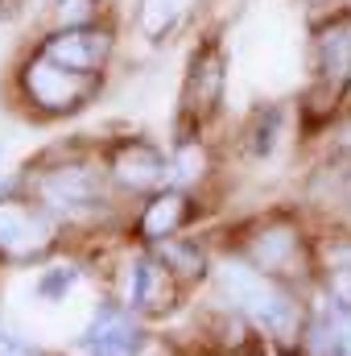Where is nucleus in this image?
<instances>
[{
	"instance_id": "1",
	"label": "nucleus",
	"mask_w": 351,
	"mask_h": 356,
	"mask_svg": "<svg viewBox=\"0 0 351 356\" xmlns=\"http://www.w3.org/2000/svg\"><path fill=\"white\" fill-rule=\"evenodd\" d=\"M215 286H219V294H223L228 307H236V311H244L248 319H257L273 340L289 344V340L298 336V323H302L298 302H293L281 286H273L257 261L223 257V261L215 266Z\"/></svg>"
},
{
	"instance_id": "2",
	"label": "nucleus",
	"mask_w": 351,
	"mask_h": 356,
	"mask_svg": "<svg viewBox=\"0 0 351 356\" xmlns=\"http://www.w3.org/2000/svg\"><path fill=\"white\" fill-rule=\"evenodd\" d=\"M37 199L50 216H91L103 207V178L87 162H67L37 178Z\"/></svg>"
},
{
	"instance_id": "3",
	"label": "nucleus",
	"mask_w": 351,
	"mask_h": 356,
	"mask_svg": "<svg viewBox=\"0 0 351 356\" xmlns=\"http://www.w3.org/2000/svg\"><path fill=\"white\" fill-rule=\"evenodd\" d=\"M50 241H54V224L42 207L21 199H0V257L33 261L50 249Z\"/></svg>"
},
{
	"instance_id": "4",
	"label": "nucleus",
	"mask_w": 351,
	"mask_h": 356,
	"mask_svg": "<svg viewBox=\"0 0 351 356\" xmlns=\"http://www.w3.org/2000/svg\"><path fill=\"white\" fill-rule=\"evenodd\" d=\"M178 302V273L157 253L137 257L124 277V307L137 315H166Z\"/></svg>"
},
{
	"instance_id": "5",
	"label": "nucleus",
	"mask_w": 351,
	"mask_h": 356,
	"mask_svg": "<svg viewBox=\"0 0 351 356\" xmlns=\"http://www.w3.org/2000/svg\"><path fill=\"white\" fill-rule=\"evenodd\" d=\"M25 91L46 112H71L87 99V83L79 79V71H71L54 58H37L25 67Z\"/></svg>"
},
{
	"instance_id": "6",
	"label": "nucleus",
	"mask_w": 351,
	"mask_h": 356,
	"mask_svg": "<svg viewBox=\"0 0 351 356\" xmlns=\"http://www.w3.org/2000/svg\"><path fill=\"white\" fill-rule=\"evenodd\" d=\"M112 178H116V186H124L132 195H157L174 178V166L149 141H128L112 154Z\"/></svg>"
},
{
	"instance_id": "7",
	"label": "nucleus",
	"mask_w": 351,
	"mask_h": 356,
	"mask_svg": "<svg viewBox=\"0 0 351 356\" xmlns=\"http://www.w3.org/2000/svg\"><path fill=\"white\" fill-rule=\"evenodd\" d=\"M79 344L87 356H141L145 336L128 315V307H99L91 315L87 332L79 336Z\"/></svg>"
},
{
	"instance_id": "8",
	"label": "nucleus",
	"mask_w": 351,
	"mask_h": 356,
	"mask_svg": "<svg viewBox=\"0 0 351 356\" xmlns=\"http://www.w3.org/2000/svg\"><path fill=\"white\" fill-rule=\"evenodd\" d=\"M112 54V38L95 29H62L46 42V58L71 67V71H99Z\"/></svg>"
},
{
	"instance_id": "9",
	"label": "nucleus",
	"mask_w": 351,
	"mask_h": 356,
	"mask_svg": "<svg viewBox=\"0 0 351 356\" xmlns=\"http://www.w3.org/2000/svg\"><path fill=\"white\" fill-rule=\"evenodd\" d=\"M190 220V199L182 191H157L149 207L141 211V236L145 241H166Z\"/></svg>"
},
{
	"instance_id": "10",
	"label": "nucleus",
	"mask_w": 351,
	"mask_h": 356,
	"mask_svg": "<svg viewBox=\"0 0 351 356\" xmlns=\"http://www.w3.org/2000/svg\"><path fill=\"white\" fill-rule=\"evenodd\" d=\"M314 54H318V71H323V79H327L331 88L343 83V79H351V21L327 25V29L318 33Z\"/></svg>"
},
{
	"instance_id": "11",
	"label": "nucleus",
	"mask_w": 351,
	"mask_h": 356,
	"mask_svg": "<svg viewBox=\"0 0 351 356\" xmlns=\"http://www.w3.org/2000/svg\"><path fill=\"white\" fill-rule=\"evenodd\" d=\"M219 95H223V58H219L215 46H207V50L194 58V67H190V99H194L203 112H211V108L219 104Z\"/></svg>"
},
{
	"instance_id": "12",
	"label": "nucleus",
	"mask_w": 351,
	"mask_h": 356,
	"mask_svg": "<svg viewBox=\"0 0 351 356\" xmlns=\"http://www.w3.org/2000/svg\"><path fill=\"white\" fill-rule=\"evenodd\" d=\"M153 245H157L153 253L178 273V282H190V277L198 282V277L207 273V257H203V249H198L194 241H170V236H166V241H153Z\"/></svg>"
},
{
	"instance_id": "13",
	"label": "nucleus",
	"mask_w": 351,
	"mask_h": 356,
	"mask_svg": "<svg viewBox=\"0 0 351 356\" xmlns=\"http://www.w3.org/2000/svg\"><path fill=\"white\" fill-rule=\"evenodd\" d=\"M293 253H298V236L289 232V228H264L261 236L252 241V261L268 273V269H281L293 261Z\"/></svg>"
},
{
	"instance_id": "14",
	"label": "nucleus",
	"mask_w": 351,
	"mask_h": 356,
	"mask_svg": "<svg viewBox=\"0 0 351 356\" xmlns=\"http://www.w3.org/2000/svg\"><path fill=\"white\" fill-rule=\"evenodd\" d=\"M186 8H190V0H141V25L149 38H162L182 21Z\"/></svg>"
},
{
	"instance_id": "15",
	"label": "nucleus",
	"mask_w": 351,
	"mask_h": 356,
	"mask_svg": "<svg viewBox=\"0 0 351 356\" xmlns=\"http://www.w3.org/2000/svg\"><path fill=\"white\" fill-rule=\"evenodd\" d=\"M99 13V0H54V25L58 29H87Z\"/></svg>"
},
{
	"instance_id": "16",
	"label": "nucleus",
	"mask_w": 351,
	"mask_h": 356,
	"mask_svg": "<svg viewBox=\"0 0 351 356\" xmlns=\"http://www.w3.org/2000/svg\"><path fill=\"white\" fill-rule=\"evenodd\" d=\"M75 277H79V269L75 266H58V269H50L42 282H37V294H46V298H67L71 294V286H75Z\"/></svg>"
},
{
	"instance_id": "17",
	"label": "nucleus",
	"mask_w": 351,
	"mask_h": 356,
	"mask_svg": "<svg viewBox=\"0 0 351 356\" xmlns=\"http://www.w3.org/2000/svg\"><path fill=\"white\" fill-rule=\"evenodd\" d=\"M277 129H281V112H273V108H268L261 120H257V133H252V154H257V158H268V154H273Z\"/></svg>"
},
{
	"instance_id": "18",
	"label": "nucleus",
	"mask_w": 351,
	"mask_h": 356,
	"mask_svg": "<svg viewBox=\"0 0 351 356\" xmlns=\"http://www.w3.org/2000/svg\"><path fill=\"white\" fill-rule=\"evenodd\" d=\"M0 356H42V353H37L33 340H25L17 327H8V323L0 319Z\"/></svg>"
},
{
	"instance_id": "19",
	"label": "nucleus",
	"mask_w": 351,
	"mask_h": 356,
	"mask_svg": "<svg viewBox=\"0 0 351 356\" xmlns=\"http://www.w3.org/2000/svg\"><path fill=\"white\" fill-rule=\"evenodd\" d=\"M335 356H351V307L343 302H335Z\"/></svg>"
},
{
	"instance_id": "20",
	"label": "nucleus",
	"mask_w": 351,
	"mask_h": 356,
	"mask_svg": "<svg viewBox=\"0 0 351 356\" xmlns=\"http://www.w3.org/2000/svg\"><path fill=\"white\" fill-rule=\"evenodd\" d=\"M331 298L343 302V307H351V266H339L331 273Z\"/></svg>"
},
{
	"instance_id": "21",
	"label": "nucleus",
	"mask_w": 351,
	"mask_h": 356,
	"mask_svg": "<svg viewBox=\"0 0 351 356\" xmlns=\"http://www.w3.org/2000/svg\"><path fill=\"white\" fill-rule=\"evenodd\" d=\"M25 4H29V0H0V21H12Z\"/></svg>"
},
{
	"instance_id": "22",
	"label": "nucleus",
	"mask_w": 351,
	"mask_h": 356,
	"mask_svg": "<svg viewBox=\"0 0 351 356\" xmlns=\"http://www.w3.org/2000/svg\"><path fill=\"white\" fill-rule=\"evenodd\" d=\"M343 145H348V149H351V124H348V129H343Z\"/></svg>"
},
{
	"instance_id": "23",
	"label": "nucleus",
	"mask_w": 351,
	"mask_h": 356,
	"mask_svg": "<svg viewBox=\"0 0 351 356\" xmlns=\"http://www.w3.org/2000/svg\"><path fill=\"white\" fill-rule=\"evenodd\" d=\"M0 162H4V145H0Z\"/></svg>"
}]
</instances>
